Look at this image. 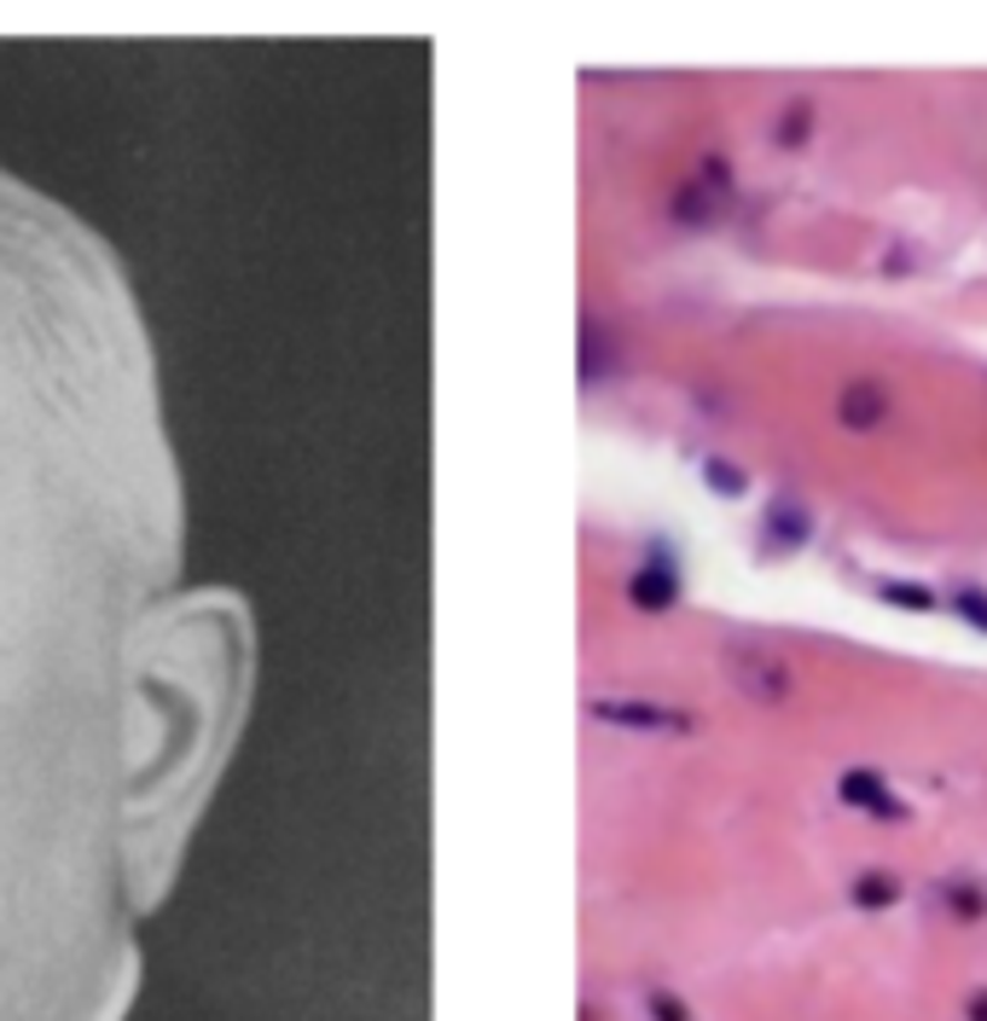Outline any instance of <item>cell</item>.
I'll list each match as a JSON object with an SVG mask.
<instances>
[{
    "instance_id": "30bf717a",
    "label": "cell",
    "mask_w": 987,
    "mask_h": 1021,
    "mask_svg": "<svg viewBox=\"0 0 987 1021\" xmlns=\"http://www.w3.org/2000/svg\"><path fill=\"white\" fill-rule=\"evenodd\" d=\"M883 598L900 604V609H935V593H924V586H906V580H883Z\"/></svg>"
},
{
    "instance_id": "ba28073f",
    "label": "cell",
    "mask_w": 987,
    "mask_h": 1021,
    "mask_svg": "<svg viewBox=\"0 0 987 1021\" xmlns=\"http://www.w3.org/2000/svg\"><path fill=\"white\" fill-rule=\"evenodd\" d=\"M900 900V882L889 877V871H866L854 882V906H866V911H883V906H895Z\"/></svg>"
},
{
    "instance_id": "8fae6325",
    "label": "cell",
    "mask_w": 987,
    "mask_h": 1021,
    "mask_svg": "<svg viewBox=\"0 0 987 1021\" xmlns=\"http://www.w3.org/2000/svg\"><path fill=\"white\" fill-rule=\"evenodd\" d=\"M703 476H708V482H715V488H721V494H744V476H738V471H732V465H726V458H708V465H703Z\"/></svg>"
},
{
    "instance_id": "4fadbf2b",
    "label": "cell",
    "mask_w": 987,
    "mask_h": 1021,
    "mask_svg": "<svg viewBox=\"0 0 987 1021\" xmlns=\"http://www.w3.org/2000/svg\"><path fill=\"white\" fill-rule=\"evenodd\" d=\"M651 1015H663V1021H686V1004H679L674 992H651Z\"/></svg>"
},
{
    "instance_id": "9c48e42d",
    "label": "cell",
    "mask_w": 987,
    "mask_h": 1021,
    "mask_svg": "<svg viewBox=\"0 0 987 1021\" xmlns=\"http://www.w3.org/2000/svg\"><path fill=\"white\" fill-rule=\"evenodd\" d=\"M767 523H773V540H784V546H790V540H807V510L790 505V499H778Z\"/></svg>"
},
{
    "instance_id": "52a82bcc",
    "label": "cell",
    "mask_w": 987,
    "mask_h": 1021,
    "mask_svg": "<svg viewBox=\"0 0 987 1021\" xmlns=\"http://www.w3.org/2000/svg\"><path fill=\"white\" fill-rule=\"evenodd\" d=\"M627 598H634L639 609H674L679 580H674V569H668V564H645L634 580H627Z\"/></svg>"
},
{
    "instance_id": "7a4b0ae2",
    "label": "cell",
    "mask_w": 987,
    "mask_h": 1021,
    "mask_svg": "<svg viewBox=\"0 0 987 1021\" xmlns=\"http://www.w3.org/2000/svg\"><path fill=\"white\" fill-rule=\"evenodd\" d=\"M726 674H732L738 691L762 697V702H778L784 691H790V668H784L767 645H732L726 650Z\"/></svg>"
},
{
    "instance_id": "7c38bea8",
    "label": "cell",
    "mask_w": 987,
    "mask_h": 1021,
    "mask_svg": "<svg viewBox=\"0 0 987 1021\" xmlns=\"http://www.w3.org/2000/svg\"><path fill=\"white\" fill-rule=\"evenodd\" d=\"M958 616H965L970 627H987V593H976V586H970V593H958Z\"/></svg>"
},
{
    "instance_id": "5b68a950",
    "label": "cell",
    "mask_w": 987,
    "mask_h": 1021,
    "mask_svg": "<svg viewBox=\"0 0 987 1021\" xmlns=\"http://www.w3.org/2000/svg\"><path fill=\"white\" fill-rule=\"evenodd\" d=\"M593 714L611 726H639V731H692L686 714L656 708V702H593Z\"/></svg>"
},
{
    "instance_id": "6da1fadb",
    "label": "cell",
    "mask_w": 987,
    "mask_h": 1021,
    "mask_svg": "<svg viewBox=\"0 0 987 1021\" xmlns=\"http://www.w3.org/2000/svg\"><path fill=\"white\" fill-rule=\"evenodd\" d=\"M129 273L0 169V1021H99L140 819L192 749Z\"/></svg>"
},
{
    "instance_id": "3957f363",
    "label": "cell",
    "mask_w": 987,
    "mask_h": 1021,
    "mask_svg": "<svg viewBox=\"0 0 987 1021\" xmlns=\"http://www.w3.org/2000/svg\"><path fill=\"white\" fill-rule=\"evenodd\" d=\"M726 198H732L726 169L721 163H703V174H692V181L674 192V221L679 226H715L726 215Z\"/></svg>"
},
{
    "instance_id": "5bb4252c",
    "label": "cell",
    "mask_w": 987,
    "mask_h": 1021,
    "mask_svg": "<svg viewBox=\"0 0 987 1021\" xmlns=\"http://www.w3.org/2000/svg\"><path fill=\"white\" fill-rule=\"evenodd\" d=\"M970 1021H987V992H976V999H970Z\"/></svg>"
},
{
    "instance_id": "277c9868",
    "label": "cell",
    "mask_w": 987,
    "mask_h": 1021,
    "mask_svg": "<svg viewBox=\"0 0 987 1021\" xmlns=\"http://www.w3.org/2000/svg\"><path fill=\"white\" fill-rule=\"evenodd\" d=\"M837 418H843L848 429H872V424H883V418H889V390H883L877 377H854V383H843V395H837Z\"/></svg>"
},
{
    "instance_id": "8992f818",
    "label": "cell",
    "mask_w": 987,
    "mask_h": 1021,
    "mask_svg": "<svg viewBox=\"0 0 987 1021\" xmlns=\"http://www.w3.org/2000/svg\"><path fill=\"white\" fill-rule=\"evenodd\" d=\"M837 789H843L848 807H866V812H877V819H900V812H906V807L889 796V784H883L877 772H843Z\"/></svg>"
}]
</instances>
